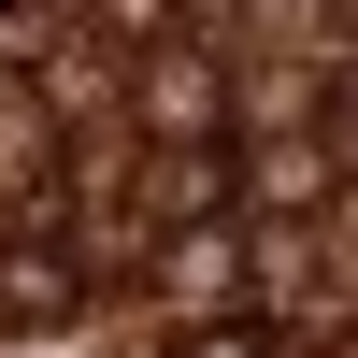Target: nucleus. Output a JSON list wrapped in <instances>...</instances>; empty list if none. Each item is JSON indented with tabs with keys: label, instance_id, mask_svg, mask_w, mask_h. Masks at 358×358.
<instances>
[{
	"label": "nucleus",
	"instance_id": "obj_1",
	"mask_svg": "<svg viewBox=\"0 0 358 358\" xmlns=\"http://www.w3.org/2000/svg\"><path fill=\"white\" fill-rule=\"evenodd\" d=\"M129 115H143L158 143H229V43H201V29L158 43V57L129 72Z\"/></svg>",
	"mask_w": 358,
	"mask_h": 358
},
{
	"label": "nucleus",
	"instance_id": "obj_2",
	"mask_svg": "<svg viewBox=\"0 0 358 358\" xmlns=\"http://www.w3.org/2000/svg\"><path fill=\"white\" fill-rule=\"evenodd\" d=\"M229 215V143H158L143 158V229H201Z\"/></svg>",
	"mask_w": 358,
	"mask_h": 358
},
{
	"label": "nucleus",
	"instance_id": "obj_3",
	"mask_svg": "<svg viewBox=\"0 0 358 358\" xmlns=\"http://www.w3.org/2000/svg\"><path fill=\"white\" fill-rule=\"evenodd\" d=\"M229 187H258L273 215H301V201H330L344 172H330V143H301V129H273V143H258V172H229Z\"/></svg>",
	"mask_w": 358,
	"mask_h": 358
},
{
	"label": "nucleus",
	"instance_id": "obj_4",
	"mask_svg": "<svg viewBox=\"0 0 358 358\" xmlns=\"http://www.w3.org/2000/svg\"><path fill=\"white\" fill-rule=\"evenodd\" d=\"M72 273L86 258H57V244H0V315H72Z\"/></svg>",
	"mask_w": 358,
	"mask_h": 358
},
{
	"label": "nucleus",
	"instance_id": "obj_5",
	"mask_svg": "<svg viewBox=\"0 0 358 358\" xmlns=\"http://www.w3.org/2000/svg\"><path fill=\"white\" fill-rule=\"evenodd\" d=\"M57 143H43V101H0V187H29Z\"/></svg>",
	"mask_w": 358,
	"mask_h": 358
},
{
	"label": "nucleus",
	"instance_id": "obj_6",
	"mask_svg": "<svg viewBox=\"0 0 358 358\" xmlns=\"http://www.w3.org/2000/svg\"><path fill=\"white\" fill-rule=\"evenodd\" d=\"M258 344H273L258 315H201V330H187V358H258Z\"/></svg>",
	"mask_w": 358,
	"mask_h": 358
},
{
	"label": "nucleus",
	"instance_id": "obj_7",
	"mask_svg": "<svg viewBox=\"0 0 358 358\" xmlns=\"http://www.w3.org/2000/svg\"><path fill=\"white\" fill-rule=\"evenodd\" d=\"M330 172H358V72H330Z\"/></svg>",
	"mask_w": 358,
	"mask_h": 358
},
{
	"label": "nucleus",
	"instance_id": "obj_8",
	"mask_svg": "<svg viewBox=\"0 0 358 358\" xmlns=\"http://www.w3.org/2000/svg\"><path fill=\"white\" fill-rule=\"evenodd\" d=\"M330 229H344V258H358V172H344V187H330Z\"/></svg>",
	"mask_w": 358,
	"mask_h": 358
}]
</instances>
